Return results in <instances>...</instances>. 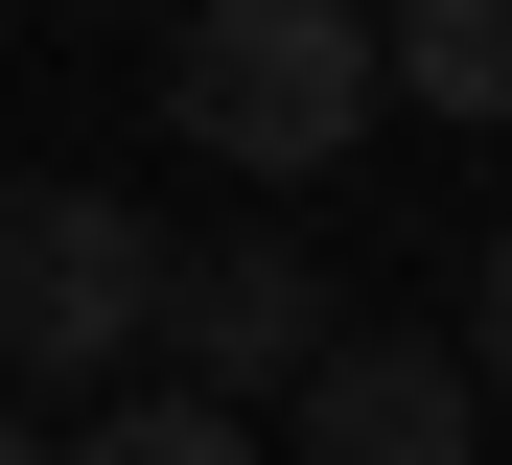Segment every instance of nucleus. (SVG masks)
<instances>
[{"mask_svg": "<svg viewBox=\"0 0 512 465\" xmlns=\"http://www.w3.org/2000/svg\"><path fill=\"white\" fill-rule=\"evenodd\" d=\"M163 117L210 163H256V186H303V163L373 140V24L350 0H210V24L163 47Z\"/></svg>", "mask_w": 512, "mask_h": 465, "instance_id": "1", "label": "nucleus"}, {"mask_svg": "<svg viewBox=\"0 0 512 465\" xmlns=\"http://www.w3.org/2000/svg\"><path fill=\"white\" fill-rule=\"evenodd\" d=\"M163 349V233L117 186H0V372L70 396V372H140Z\"/></svg>", "mask_w": 512, "mask_h": 465, "instance_id": "2", "label": "nucleus"}, {"mask_svg": "<svg viewBox=\"0 0 512 465\" xmlns=\"http://www.w3.org/2000/svg\"><path fill=\"white\" fill-rule=\"evenodd\" d=\"M303 465H489V396L443 372V326H326V372L280 396Z\"/></svg>", "mask_w": 512, "mask_h": 465, "instance_id": "3", "label": "nucleus"}, {"mask_svg": "<svg viewBox=\"0 0 512 465\" xmlns=\"http://www.w3.org/2000/svg\"><path fill=\"white\" fill-rule=\"evenodd\" d=\"M163 349L303 396V372H326V279H303V233H210V256H163Z\"/></svg>", "mask_w": 512, "mask_h": 465, "instance_id": "4", "label": "nucleus"}, {"mask_svg": "<svg viewBox=\"0 0 512 465\" xmlns=\"http://www.w3.org/2000/svg\"><path fill=\"white\" fill-rule=\"evenodd\" d=\"M373 93H419V117H512V0H419V24H373Z\"/></svg>", "mask_w": 512, "mask_h": 465, "instance_id": "5", "label": "nucleus"}, {"mask_svg": "<svg viewBox=\"0 0 512 465\" xmlns=\"http://www.w3.org/2000/svg\"><path fill=\"white\" fill-rule=\"evenodd\" d=\"M70 465H256L233 396H117V419H70Z\"/></svg>", "mask_w": 512, "mask_h": 465, "instance_id": "6", "label": "nucleus"}, {"mask_svg": "<svg viewBox=\"0 0 512 465\" xmlns=\"http://www.w3.org/2000/svg\"><path fill=\"white\" fill-rule=\"evenodd\" d=\"M466 396H512V233H489V279H466Z\"/></svg>", "mask_w": 512, "mask_h": 465, "instance_id": "7", "label": "nucleus"}, {"mask_svg": "<svg viewBox=\"0 0 512 465\" xmlns=\"http://www.w3.org/2000/svg\"><path fill=\"white\" fill-rule=\"evenodd\" d=\"M0 465H70V442H47V419H24V396H0Z\"/></svg>", "mask_w": 512, "mask_h": 465, "instance_id": "8", "label": "nucleus"}]
</instances>
